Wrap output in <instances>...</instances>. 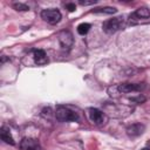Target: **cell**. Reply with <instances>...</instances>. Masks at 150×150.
<instances>
[{
	"label": "cell",
	"mask_w": 150,
	"mask_h": 150,
	"mask_svg": "<svg viewBox=\"0 0 150 150\" xmlns=\"http://www.w3.org/2000/svg\"><path fill=\"white\" fill-rule=\"evenodd\" d=\"M144 129H145L144 124H142V123H134V124H131V125H129L127 128V134L130 137H136V136L142 135Z\"/></svg>",
	"instance_id": "8992f818"
},
{
	"label": "cell",
	"mask_w": 150,
	"mask_h": 150,
	"mask_svg": "<svg viewBox=\"0 0 150 150\" xmlns=\"http://www.w3.org/2000/svg\"><path fill=\"white\" fill-rule=\"evenodd\" d=\"M80 4H81V5H83V6L93 5V4H96V0H91V1H83V0H80Z\"/></svg>",
	"instance_id": "2e32d148"
},
{
	"label": "cell",
	"mask_w": 150,
	"mask_h": 150,
	"mask_svg": "<svg viewBox=\"0 0 150 150\" xmlns=\"http://www.w3.org/2000/svg\"><path fill=\"white\" fill-rule=\"evenodd\" d=\"M94 13H103V14H115L117 9L115 7H101V8H95L93 9Z\"/></svg>",
	"instance_id": "7c38bea8"
},
{
	"label": "cell",
	"mask_w": 150,
	"mask_h": 150,
	"mask_svg": "<svg viewBox=\"0 0 150 150\" xmlns=\"http://www.w3.org/2000/svg\"><path fill=\"white\" fill-rule=\"evenodd\" d=\"M88 114H89V117L90 120L96 123V124H101L103 122V112L96 108H90L88 110Z\"/></svg>",
	"instance_id": "ba28073f"
},
{
	"label": "cell",
	"mask_w": 150,
	"mask_h": 150,
	"mask_svg": "<svg viewBox=\"0 0 150 150\" xmlns=\"http://www.w3.org/2000/svg\"><path fill=\"white\" fill-rule=\"evenodd\" d=\"M141 150H150L149 148H143V149H141Z\"/></svg>",
	"instance_id": "e0dca14e"
},
{
	"label": "cell",
	"mask_w": 150,
	"mask_h": 150,
	"mask_svg": "<svg viewBox=\"0 0 150 150\" xmlns=\"http://www.w3.org/2000/svg\"><path fill=\"white\" fill-rule=\"evenodd\" d=\"M55 116L61 122H75L79 120V115L75 111H73L69 108L63 107V105H59L56 108Z\"/></svg>",
	"instance_id": "6da1fadb"
},
{
	"label": "cell",
	"mask_w": 150,
	"mask_h": 150,
	"mask_svg": "<svg viewBox=\"0 0 150 150\" xmlns=\"http://www.w3.org/2000/svg\"><path fill=\"white\" fill-rule=\"evenodd\" d=\"M59 42H60V46L63 49H69L73 46V42H74L73 34L69 30H62L59 34Z\"/></svg>",
	"instance_id": "277c9868"
},
{
	"label": "cell",
	"mask_w": 150,
	"mask_h": 150,
	"mask_svg": "<svg viewBox=\"0 0 150 150\" xmlns=\"http://www.w3.org/2000/svg\"><path fill=\"white\" fill-rule=\"evenodd\" d=\"M34 61L36 64L43 66L48 62V57L46 55V52L42 49H35L34 50Z\"/></svg>",
	"instance_id": "9c48e42d"
},
{
	"label": "cell",
	"mask_w": 150,
	"mask_h": 150,
	"mask_svg": "<svg viewBox=\"0 0 150 150\" xmlns=\"http://www.w3.org/2000/svg\"><path fill=\"white\" fill-rule=\"evenodd\" d=\"M150 18V11L145 7H142V8H138L136 9L131 15H130V19L131 20H138V19H148Z\"/></svg>",
	"instance_id": "30bf717a"
},
{
	"label": "cell",
	"mask_w": 150,
	"mask_h": 150,
	"mask_svg": "<svg viewBox=\"0 0 150 150\" xmlns=\"http://www.w3.org/2000/svg\"><path fill=\"white\" fill-rule=\"evenodd\" d=\"M0 137H1V139H2L4 142H6V143H8V144H11V145H14V144H15V142H14V139H13V137H12L9 130H8L7 128H5V127L1 128Z\"/></svg>",
	"instance_id": "8fae6325"
},
{
	"label": "cell",
	"mask_w": 150,
	"mask_h": 150,
	"mask_svg": "<svg viewBox=\"0 0 150 150\" xmlns=\"http://www.w3.org/2000/svg\"><path fill=\"white\" fill-rule=\"evenodd\" d=\"M61 16H62V15H61L60 11L54 9V8L43 9V11L41 12V18H42L45 21H47L48 23H50V25H55V23L60 22Z\"/></svg>",
	"instance_id": "3957f363"
},
{
	"label": "cell",
	"mask_w": 150,
	"mask_h": 150,
	"mask_svg": "<svg viewBox=\"0 0 150 150\" xmlns=\"http://www.w3.org/2000/svg\"><path fill=\"white\" fill-rule=\"evenodd\" d=\"M13 8L16 9V11H20V12H22V11H28V9H29V7H28L27 5H25V4H22V2H14V4H13Z\"/></svg>",
	"instance_id": "5bb4252c"
},
{
	"label": "cell",
	"mask_w": 150,
	"mask_h": 150,
	"mask_svg": "<svg viewBox=\"0 0 150 150\" xmlns=\"http://www.w3.org/2000/svg\"><path fill=\"white\" fill-rule=\"evenodd\" d=\"M123 27V19L122 18H112L103 22L102 28L107 34H112Z\"/></svg>",
	"instance_id": "7a4b0ae2"
},
{
	"label": "cell",
	"mask_w": 150,
	"mask_h": 150,
	"mask_svg": "<svg viewBox=\"0 0 150 150\" xmlns=\"http://www.w3.org/2000/svg\"><path fill=\"white\" fill-rule=\"evenodd\" d=\"M66 8L69 12H74L76 9V6H75V4H66Z\"/></svg>",
	"instance_id": "9a60e30c"
},
{
	"label": "cell",
	"mask_w": 150,
	"mask_h": 150,
	"mask_svg": "<svg viewBox=\"0 0 150 150\" xmlns=\"http://www.w3.org/2000/svg\"><path fill=\"white\" fill-rule=\"evenodd\" d=\"M20 149L21 150H41V145L38 139L25 137L20 142Z\"/></svg>",
	"instance_id": "5b68a950"
},
{
	"label": "cell",
	"mask_w": 150,
	"mask_h": 150,
	"mask_svg": "<svg viewBox=\"0 0 150 150\" xmlns=\"http://www.w3.org/2000/svg\"><path fill=\"white\" fill-rule=\"evenodd\" d=\"M90 29V25L87 23V22H83V23H80L77 26V33L80 35H86Z\"/></svg>",
	"instance_id": "4fadbf2b"
},
{
	"label": "cell",
	"mask_w": 150,
	"mask_h": 150,
	"mask_svg": "<svg viewBox=\"0 0 150 150\" xmlns=\"http://www.w3.org/2000/svg\"><path fill=\"white\" fill-rule=\"evenodd\" d=\"M143 88L142 84H138V83H123V84H120L117 87L118 91L120 93H131V91H137V90H141Z\"/></svg>",
	"instance_id": "52a82bcc"
}]
</instances>
